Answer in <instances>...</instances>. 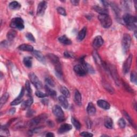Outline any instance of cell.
Returning <instances> with one entry per match:
<instances>
[{
    "label": "cell",
    "mask_w": 137,
    "mask_h": 137,
    "mask_svg": "<svg viewBox=\"0 0 137 137\" xmlns=\"http://www.w3.org/2000/svg\"><path fill=\"white\" fill-rule=\"evenodd\" d=\"M16 34H17L15 30H13V29L9 31L8 32L7 35V38L9 42H12V41L14 40V39L16 36Z\"/></svg>",
    "instance_id": "4316f807"
},
{
    "label": "cell",
    "mask_w": 137,
    "mask_h": 137,
    "mask_svg": "<svg viewBox=\"0 0 137 137\" xmlns=\"http://www.w3.org/2000/svg\"><path fill=\"white\" fill-rule=\"evenodd\" d=\"M57 13L63 16H67V12L65 11V10L62 8V7H58L57 8Z\"/></svg>",
    "instance_id": "ab89813d"
},
{
    "label": "cell",
    "mask_w": 137,
    "mask_h": 137,
    "mask_svg": "<svg viewBox=\"0 0 137 137\" xmlns=\"http://www.w3.org/2000/svg\"><path fill=\"white\" fill-rule=\"evenodd\" d=\"M72 127L71 125L67 123L63 124L58 129V133L59 134H62L65 132H67L72 129Z\"/></svg>",
    "instance_id": "5bb4252c"
},
{
    "label": "cell",
    "mask_w": 137,
    "mask_h": 137,
    "mask_svg": "<svg viewBox=\"0 0 137 137\" xmlns=\"http://www.w3.org/2000/svg\"><path fill=\"white\" fill-rule=\"evenodd\" d=\"M23 99H18L16 98L15 100H14L13 102L11 103V106H16L19 104V103H20L21 102H22Z\"/></svg>",
    "instance_id": "f6af8a7d"
},
{
    "label": "cell",
    "mask_w": 137,
    "mask_h": 137,
    "mask_svg": "<svg viewBox=\"0 0 137 137\" xmlns=\"http://www.w3.org/2000/svg\"><path fill=\"white\" fill-rule=\"evenodd\" d=\"M33 102V100L32 98L30 97L25 102H23L22 103V107L24 109H26L27 108H28L29 107H30L31 106Z\"/></svg>",
    "instance_id": "cb8c5ba5"
},
{
    "label": "cell",
    "mask_w": 137,
    "mask_h": 137,
    "mask_svg": "<svg viewBox=\"0 0 137 137\" xmlns=\"http://www.w3.org/2000/svg\"><path fill=\"white\" fill-rule=\"evenodd\" d=\"M93 8L95 11H97V13H99L100 14H108L107 13H108V10L106 8H102L96 5L94 6Z\"/></svg>",
    "instance_id": "f1b7e54d"
},
{
    "label": "cell",
    "mask_w": 137,
    "mask_h": 137,
    "mask_svg": "<svg viewBox=\"0 0 137 137\" xmlns=\"http://www.w3.org/2000/svg\"><path fill=\"white\" fill-rule=\"evenodd\" d=\"M58 101L59 103L61 104V106L63 107L64 109H67L68 107H69V103L67 99H66V97L64 96H59L58 97Z\"/></svg>",
    "instance_id": "d6986e66"
},
{
    "label": "cell",
    "mask_w": 137,
    "mask_h": 137,
    "mask_svg": "<svg viewBox=\"0 0 137 137\" xmlns=\"http://www.w3.org/2000/svg\"><path fill=\"white\" fill-rule=\"evenodd\" d=\"M127 27L129 29H130V31H135L136 30V25L135 24H128L126 25Z\"/></svg>",
    "instance_id": "bcb514c9"
},
{
    "label": "cell",
    "mask_w": 137,
    "mask_h": 137,
    "mask_svg": "<svg viewBox=\"0 0 137 137\" xmlns=\"http://www.w3.org/2000/svg\"><path fill=\"white\" fill-rule=\"evenodd\" d=\"M132 59H133V56L132 55H130L128 58L126 59L125 62H124L123 67V72L125 74H127L129 72V71L130 69L131 66L132 62Z\"/></svg>",
    "instance_id": "9c48e42d"
},
{
    "label": "cell",
    "mask_w": 137,
    "mask_h": 137,
    "mask_svg": "<svg viewBox=\"0 0 137 137\" xmlns=\"http://www.w3.org/2000/svg\"><path fill=\"white\" fill-rule=\"evenodd\" d=\"M47 8V3L46 1H42L38 5L37 13V15L39 16H41L44 15L46 9Z\"/></svg>",
    "instance_id": "30bf717a"
},
{
    "label": "cell",
    "mask_w": 137,
    "mask_h": 137,
    "mask_svg": "<svg viewBox=\"0 0 137 137\" xmlns=\"http://www.w3.org/2000/svg\"><path fill=\"white\" fill-rule=\"evenodd\" d=\"M18 49L22 51H31L32 52L34 50L33 47L31 45H27V44H22L18 47Z\"/></svg>",
    "instance_id": "44dd1931"
},
{
    "label": "cell",
    "mask_w": 137,
    "mask_h": 137,
    "mask_svg": "<svg viewBox=\"0 0 137 137\" xmlns=\"http://www.w3.org/2000/svg\"><path fill=\"white\" fill-rule=\"evenodd\" d=\"M47 123H48V125L50 127H52L54 125V123H52V122L48 121Z\"/></svg>",
    "instance_id": "91938a15"
},
{
    "label": "cell",
    "mask_w": 137,
    "mask_h": 137,
    "mask_svg": "<svg viewBox=\"0 0 137 137\" xmlns=\"http://www.w3.org/2000/svg\"><path fill=\"white\" fill-rule=\"evenodd\" d=\"M101 2L102 3V5H103V7H105V8L107 9V7H109V5H110L109 3H108V2H107V1H101Z\"/></svg>",
    "instance_id": "db71d44e"
},
{
    "label": "cell",
    "mask_w": 137,
    "mask_h": 137,
    "mask_svg": "<svg viewBox=\"0 0 137 137\" xmlns=\"http://www.w3.org/2000/svg\"><path fill=\"white\" fill-rule=\"evenodd\" d=\"M47 57L55 67L56 75L58 78L62 79L63 78V71L59 58L53 54H48Z\"/></svg>",
    "instance_id": "6da1fadb"
},
{
    "label": "cell",
    "mask_w": 137,
    "mask_h": 137,
    "mask_svg": "<svg viewBox=\"0 0 137 137\" xmlns=\"http://www.w3.org/2000/svg\"><path fill=\"white\" fill-rule=\"evenodd\" d=\"M48 117V115L46 114H42L36 117L33 118L32 120L29 122V127H34L37 125L40 124L41 123L44 122L45 121Z\"/></svg>",
    "instance_id": "8992f818"
},
{
    "label": "cell",
    "mask_w": 137,
    "mask_h": 137,
    "mask_svg": "<svg viewBox=\"0 0 137 137\" xmlns=\"http://www.w3.org/2000/svg\"><path fill=\"white\" fill-rule=\"evenodd\" d=\"M118 125L122 129H124L126 126V122L123 118H120L118 121Z\"/></svg>",
    "instance_id": "8d00e7d4"
},
{
    "label": "cell",
    "mask_w": 137,
    "mask_h": 137,
    "mask_svg": "<svg viewBox=\"0 0 137 137\" xmlns=\"http://www.w3.org/2000/svg\"><path fill=\"white\" fill-rule=\"evenodd\" d=\"M86 124H87V127L88 129L91 128L92 123V122L91 121V120H89V119H88V120H86Z\"/></svg>",
    "instance_id": "f5cc1de1"
},
{
    "label": "cell",
    "mask_w": 137,
    "mask_h": 137,
    "mask_svg": "<svg viewBox=\"0 0 137 137\" xmlns=\"http://www.w3.org/2000/svg\"><path fill=\"white\" fill-rule=\"evenodd\" d=\"M46 136L47 137H54L55 136V135L53 133H52V132H48L46 134Z\"/></svg>",
    "instance_id": "6f0895ef"
},
{
    "label": "cell",
    "mask_w": 137,
    "mask_h": 137,
    "mask_svg": "<svg viewBox=\"0 0 137 137\" xmlns=\"http://www.w3.org/2000/svg\"><path fill=\"white\" fill-rule=\"evenodd\" d=\"M75 101L76 103L80 106L82 104V98L80 93L78 91L76 90L75 93Z\"/></svg>",
    "instance_id": "ac0fdd59"
},
{
    "label": "cell",
    "mask_w": 137,
    "mask_h": 137,
    "mask_svg": "<svg viewBox=\"0 0 137 137\" xmlns=\"http://www.w3.org/2000/svg\"><path fill=\"white\" fill-rule=\"evenodd\" d=\"M60 91L62 93V94L63 95V96H64L65 97L69 98L70 97V93L67 87H65L64 86H62L61 87Z\"/></svg>",
    "instance_id": "d6a6232c"
},
{
    "label": "cell",
    "mask_w": 137,
    "mask_h": 137,
    "mask_svg": "<svg viewBox=\"0 0 137 137\" xmlns=\"http://www.w3.org/2000/svg\"><path fill=\"white\" fill-rule=\"evenodd\" d=\"M0 134L3 136H9L10 135L9 131L7 129V128L4 127H3L2 126L1 129V133H0Z\"/></svg>",
    "instance_id": "e575fe53"
},
{
    "label": "cell",
    "mask_w": 137,
    "mask_h": 137,
    "mask_svg": "<svg viewBox=\"0 0 137 137\" xmlns=\"http://www.w3.org/2000/svg\"><path fill=\"white\" fill-rule=\"evenodd\" d=\"M80 135L81 136H87V137H92L93 136V134L91 133H90L88 132H82L81 133H80Z\"/></svg>",
    "instance_id": "681fc988"
},
{
    "label": "cell",
    "mask_w": 137,
    "mask_h": 137,
    "mask_svg": "<svg viewBox=\"0 0 137 137\" xmlns=\"http://www.w3.org/2000/svg\"><path fill=\"white\" fill-rule=\"evenodd\" d=\"M9 98V94L8 93H4L1 99V101H0V107L2 108V106L6 103V102L8 101Z\"/></svg>",
    "instance_id": "f546056e"
},
{
    "label": "cell",
    "mask_w": 137,
    "mask_h": 137,
    "mask_svg": "<svg viewBox=\"0 0 137 137\" xmlns=\"http://www.w3.org/2000/svg\"><path fill=\"white\" fill-rule=\"evenodd\" d=\"M123 20L126 25L130 24H135L137 21L135 16H133L129 14L124 15L123 17Z\"/></svg>",
    "instance_id": "8fae6325"
},
{
    "label": "cell",
    "mask_w": 137,
    "mask_h": 137,
    "mask_svg": "<svg viewBox=\"0 0 137 137\" xmlns=\"http://www.w3.org/2000/svg\"><path fill=\"white\" fill-rule=\"evenodd\" d=\"M43 129V127H39V128H34L32 130H31L28 132V134L29 135H32L34 133H39V132L41 131V130Z\"/></svg>",
    "instance_id": "74e56055"
},
{
    "label": "cell",
    "mask_w": 137,
    "mask_h": 137,
    "mask_svg": "<svg viewBox=\"0 0 137 137\" xmlns=\"http://www.w3.org/2000/svg\"><path fill=\"white\" fill-rule=\"evenodd\" d=\"M34 114H35V112L34 110H33L32 109H29L26 113V117H30L33 116Z\"/></svg>",
    "instance_id": "816d5d0a"
},
{
    "label": "cell",
    "mask_w": 137,
    "mask_h": 137,
    "mask_svg": "<svg viewBox=\"0 0 137 137\" xmlns=\"http://www.w3.org/2000/svg\"><path fill=\"white\" fill-rule=\"evenodd\" d=\"M87 33V28L86 27H84L82 28L80 31L78 33V37H77V39L79 41H82L84 40V39L85 38L86 35Z\"/></svg>",
    "instance_id": "603a6c76"
},
{
    "label": "cell",
    "mask_w": 137,
    "mask_h": 137,
    "mask_svg": "<svg viewBox=\"0 0 137 137\" xmlns=\"http://www.w3.org/2000/svg\"><path fill=\"white\" fill-rule=\"evenodd\" d=\"M45 90L46 91V93L48 95H50L51 97H55L56 96V92L54 90H52L48 86L46 85L45 86Z\"/></svg>",
    "instance_id": "4dcf8cb0"
},
{
    "label": "cell",
    "mask_w": 137,
    "mask_h": 137,
    "mask_svg": "<svg viewBox=\"0 0 137 137\" xmlns=\"http://www.w3.org/2000/svg\"><path fill=\"white\" fill-rule=\"evenodd\" d=\"M123 85L124 86V87L125 88V90L128 92H129L130 93H133V91L132 89L131 88V87L128 84H127L126 82H125L124 81H123Z\"/></svg>",
    "instance_id": "7bdbcfd3"
},
{
    "label": "cell",
    "mask_w": 137,
    "mask_h": 137,
    "mask_svg": "<svg viewBox=\"0 0 137 137\" xmlns=\"http://www.w3.org/2000/svg\"><path fill=\"white\" fill-rule=\"evenodd\" d=\"M114 123H113L112 120L110 117H107L104 121V126L106 128L111 129L113 128Z\"/></svg>",
    "instance_id": "d4e9b609"
},
{
    "label": "cell",
    "mask_w": 137,
    "mask_h": 137,
    "mask_svg": "<svg viewBox=\"0 0 137 137\" xmlns=\"http://www.w3.org/2000/svg\"><path fill=\"white\" fill-rule=\"evenodd\" d=\"M130 79L131 82L135 84H136L137 83V78H136V72H134V71H133V72H131L130 75Z\"/></svg>",
    "instance_id": "d590c367"
},
{
    "label": "cell",
    "mask_w": 137,
    "mask_h": 137,
    "mask_svg": "<svg viewBox=\"0 0 137 137\" xmlns=\"http://www.w3.org/2000/svg\"><path fill=\"white\" fill-rule=\"evenodd\" d=\"M26 38L31 41H32V42H35V39L33 34L31 33H27L26 34Z\"/></svg>",
    "instance_id": "ee69618b"
},
{
    "label": "cell",
    "mask_w": 137,
    "mask_h": 137,
    "mask_svg": "<svg viewBox=\"0 0 137 137\" xmlns=\"http://www.w3.org/2000/svg\"><path fill=\"white\" fill-rule=\"evenodd\" d=\"M131 44V37L128 34H124L122 38V45L123 51L126 53L129 49Z\"/></svg>",
    "instance_id": "277c9868"
},
{
    "label": "cell",
    "mask_w": 137,
    "mask_h": 137,
    "mask_svg": "<svg viewBox=\"0 0 137 137\" xmlns=\"http://www.w3.org/2000/svg\"><path fill=\"white\" fill-rule=\"evenodd\" d=\"M92 55H93L94 61L95 62H96V63H97L98 64H99L100 65H102L103 66V62L102 61V59H101L100 56H99V55L98 54V53L97 52V51L96 50L93 51V52L92 53Z\"/></svg>",
    "instance_id": "ffe728a7"
},
{
    "label": "cell",
    "mask_w": 137,
    "mask_h": 137,
    "mask_svg": "<svg viewBox=\"0 0 137 137\" xmlns=\"http://www.w3.org/2000/svg\"><path fill=\"white\" fill-rule=\"evenodd\" d=\"M96 108L92 102H90L88 103L87 107V111L89 115L93 116L96 113Z\"/></svg>",
    "instance_id": "e0dca14e"
},
{
    "label": "cell",
    "mask_w": 137,
    "mask_h": 137,
    "mask_svg": "<svg viewBox=\"0 0 137 137\" xmlns=\"http://www.w3.org/2000/svg\"><path fill=\"white\" fill-rule=\"evenodd\" d=\"M71 3L74 5H78L79 4V1H77V0H72V1H71Z\"/></svg>",
    "instance_id": "9f6ffc18"
},
{
    "label": "cell",
    "mask_w": 137,
    "mask_h": 137,
    "mask_svg": "<svg viewBox=\"0 0 137 137\" xmlns=\"http://www.w3.org/2000/svg\"><path fill=\"white\" fill-rule=\"evenodd\" d=\"M25 89H26V91H27V94L29 95V96H30V95L32 94V91L30 83H29V81L28 80H26L25 82Z\"/></svg>",
    "instance_id": "836d02e7"
},
{
    "label": "cell",
    "mask_w": 137,
    "mask_h": 137,
    "mask_svg": "<svg viewBox=\"0 0 137 137\" xmlns=\"http://www.w3.org/2000/svg\"><path fill=\"white\" fill-rule=\"evenodd\" d=\"M64 56L66 58H74L75 57L73 54L70 51H65L64 52Z\"/></svg>",
    "instance_id": "7dc6e473"
},
{
    "label": "cell",
    "mask_w": 137,
    "mask_h": 137,
    "mask_svg": "<svg viewBox=\"0 0 137 137\" xmlns=\"http://www.w3.org/2000/svg\"><path fill=\"white\" fill-rule=\"evenodd\" d=\"M52 112L57 118V121L59 122H61L64 120V114L63 110L58 105H55L52 108Z\"/></svg>",
    "instance_id": "5b68a950"
},
{
    "label": "cell",
    "mask_w": 137,
    "mask_h": 137,
    "mask_svg": "<svg viewBox=\"0 0 137 137\" xmlns=\"http://www.w3.org/2000/svg\"><path fill=\"white\" fill-rule=\"evenodd\" d=\"M35 95H36V96L37 97L40 98H44L48 96V94L47 93H44L39 91H37L35 92Z\"/></svg>",
    "instance_id": "f35d334b"
},
{
    "label": "cell",
    "mask_w": 137,
    "mask_h": 137,
    "mask_svg": "<svg viewBox=\"0 0 137 137\" xmlns=\"http://www.w3.org/2000/svg\"><path fill=\"white\" fill-rule=\"evenodd\" d=\"M24 94H25V89L24 87H22L21 89L20 92L18 95V97L17 98L20 99H23V97L24 95Z\"/></svg>",
    "instance_id": "f907efd6"
},
{
    "label": "cell",
    "mask_w": 137,
    "mask_h": 137,
    "mask_svg": "<svg viewBox=\"0 0 137 137\" xmlns=\"http://www.w3.org/2000/svg\"><path fill=\"white\" fill-rule=\"evenodd\" d=\"M104 87L106 88V90H107V91H108L110 93L112 94V93H114V89H113V88H112V87L110 86V85H108V84H106L104 85Z\"/></svg>",
    "instance_id": "c3c4849f"
},
{
    "label": "cell",
    "mask_w": 137,
    "mask_h": 137,
    "mask_svg": "<svg viewBox=\"0 0 137 137\" xmlns=\"http://www.w3.org/2000/svg\"><path fill=\"white\" fill-rule=\"evenodd\" d=\"M74 71L79 76H84L87 73V72L82 67L81 64L76 65L74 67Z\"/></svg>",
    "instance_id": "7c38bea8"
},
{
    "label": "cell",
    "mask_w": 137,
    "mask_h": 137,
    "mask_svg": "<svg viewBox=\"0 0 137 137\" xmlns=\"http://www.w3.org/2000/svg\"><path fill=\"white\" fill-rule=\"evenodd\" d=\"M104 43V41L101 36H97L95 37L93 41V46L94 48H99Z\"/></svg>",
    "instance_id": "4fadbf2b"
},
{
    "label": "cell",
    "mask_w": 137,
    "mask_h": 137,
    "mask_svg": "<svg viewBox=\"0 0 137 137\" xmlns=\"http://www.w3.org/2000/svg\"><path fill=\"white\" fill-rule=\"evenodd\" d=\"M58 41L61 44L65 45H70L72 44V41L70 39H69L66 35H63L58 38Z\"/></svg>",
    "instance_id": "7402d4cb"
},
{
    "label": "cell",
    "mask_w": 137,
    "mask_h": 137,
    "mask_svg": "<svg viewBox=\"0 0 137 137\" xmlns=\"http://www.w3.org/2000/svg\"><path fill=\"white\" fill-rule=\"evenodd\" d=\"M10 26L13 28H16L19 30H22L24 28V20L20 17H16L11 20Z\"/></svg>",
    "instance_id": "3957f363"
},
{
    "label": "cell",
    "mask_w": 137,
    "mask_h": 137,
    "mask_svg": "<svg viewBox=\"0 0 137 137\" xmlns=\"http://www.w3.org/2000/svg\"><path fill=\"white\" fill-rule=\"evenodd\" d=\"M28 77L29 80H30L33 85L36 87V88H37L38 90L43 88L42 82L40 81V80L38 78V77L35 75V73H34L33 72H31L29 74Z\"/></svg>",
    "instance_id": "52a82bcc"
},
{
    "label": "cell",
    "mask_w": 137,
    "mask_h": 137,
    "mask_svg": "<svg viewBox=\"0 0 137 137\" xmlns=\"http://www.w3.org/2000/svg\"><path fill=\"white\" fill-rule=\"evenodd\" d=\"M32 54L34 56V57L38 59V61H39V62H40L41 63H42L43 64H45L46 63L45 58L43 54L41 53L40 51L33 50L32 51Z\"/></svg>",
    "instance_id": "9a60e30c"
},
{
    "label": "cell",
    "mask_w": 137,
    "mask_h": 137,
    "mask_svg": "<svg viewBox=\"0 0 137 137\" xmlns=\"http://www.w3.org/2000/svg\"><path fill=\"white\" fill-rule=\"evenodd\" d=\"M97 104L99 107H100L101 108L105 109V110H108L110 108V104L109 103L107 102V101L103 100H99L97 101Z\"/></svg>",
    "instance_id": "2e32d148"
},
{
    "label": "cell",
    "mask_w": 137,
    "mask_h": 137,
    "mask_svg": "<svg viewBox=\"0 0 137 137\" xmlns=\"http://www.w3.org/2000/svg\"><path fill=\"white\" fill-rule=\"evenodd\" d=\"M108 70L109 71L113 79L114 80L115 82L117 85H120V79H119V76L117 73L116 68L114 66V65H110L108 67Z\"/></svg>",
    "instance_id": "ba28073f"
},
{
    "label": "cell",
    "mask_w": 137,
    "mask_h": 137,
    "mask_svg": "<svg viewBox=\"0 0 137 137\" xmlns=\"http://www.w3.org/2000/svg\"><path fill=\"white\" fill-rule=\"evenodd\" d=\"M45 81L47 83V84L52 87H54L55 86V82L54 81V80L51 79L50 78H49V77H48V78H46L45 79Z\"/></svg>",
    "instance_id": "60d3db41"
},
{
    "label": "cell",
    "mask_w": 137,
    "mask_h": 137,
    "mask_svg": "<svg viewBox=\"0 0 137 137\" xmlns=\"http://www.w3.org/2000/svg\"><path fill=\"white\" fill-rule=\"evenodd\" d=\"M9 7L11 10H19L21 8V5L18 2L13 1V2H11L9 4Z\"/></svg>",
    "instance_id": "83f0119b"
},
{
    "label": "cell",
    "mask_w": 137,
    "mask_h": 137,
    "mask_svg": "<svg viewBox=\"0 0 137 137\" xmlns=\"http://www.w3.org/2000/svg\"><path fill=\"white\" fill-rule=\"evenodd\" d=\"M16 112V109L15 108H12L11 109H10L9 111V114L11 115H14Z\"/></svg>",
    "instance_id": "11a10c76"
},
{
    "label": "cell",
    "mask_w": 137,
    "mask_h": 137,
    "mask_svg": "<svg viewBox=\"0 0 137 137\" xmlns=\"http://www.w3.org/2000/svg\"><path fill=\"white\" fill-rule=\"evenodd\" d=\"M71 122H72V124L73 125V126L75 127V128L77 129V130H80L81 128V124L80 123V122L76 119L74 117H72L71 118Z\"/></svg>",
    "instance_id": "1f68e13d"
},
{
    "label": "cell",
    "mask_w": 137,
    "mask_h": 137,
    "mask_svg": "<svg viewBox=\"0 0 137 137\" xmlns=\"http://www.w3.org/2000/svg\"><path fill=\"white\" fill-rule=\"evenodd\" d=\"M23 63L27 68H31L32 66V58L31 57H26L23 59Z\"/></svg>",
    "instance_id": "484cf974"
},
{
    "label": "cell",
    "mask_w": 137,
    "mask_h": 137,
    "mask_svg": "<svg viewBox=\"0 0 137 137\" xmlns=\"http://www.w3.org/2000/svg\"><path fill=\"white\" fill-rule=\"evenodd\" d=\"M123 113H124V115L125 116V117H126V118L127 119V120L129 121V122L132 125V126H134V123H133V121L132 120V118H131V117L130 116V115L128 114V113L125 111H123Z\"/></svg>",
    "instance_id": "b9f144b4"
},
{
    "label": "cell",
    "mask_w": 137,
    "mask_h": 137,
    "mask_svg": "<svg viewBox=\"0 0 137 137\" xmlns=\"http://www.w3.org/2000/svg\"><path fill=\"white\" fill-rule=\"evenodd\" d=\"M41 101H42L43 104H44L47 105V104H48V100H47V99H44Z\"/></svg>",
    "instance_id": "680465c9"
},
{
    "label": "cell",
    "mask_w": 137,
    "mask_h": 137,
    "mask_svg": "<svg viewBox=\"0 0 137 137\" xmlns=\"http://www.w3.org/2000/svg\"><path fill=\"white\" fill-rule=\"evenodd\" d=\"M98 19L104 28H109L112 25V19L108 14H99Z\"/></svg>",
    "instance_id": "7a4b0ae2"
}]
</instances>
